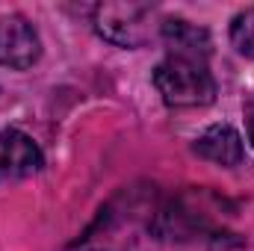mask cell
<instances>
[{"label":"cell","mask_w":254,"mask_h":251,"mask_svg":"<svg viewBox=\"0 0 254 251\" xmlns=\"http://www.w3.org/2000/svg\"><path fill=\"white\" fill-rule=\"evenodd\" d=\"M163 39L169 45V54H187V57H210V36L207 30L195 27L190 21H166Z\"/></svg>","instance_id":"cell-6"},{"label":"cell","mask_w":254,"mask_h":251,"mask_svg":"<svg viewBox=\"0 0 254 251\" xmlns=\"http://www.w3.org/2000/svg\"><path fill=\"white\" fill-rule=\"evenodd\" d=\"M231 42H234V48H237L243 57L254 60V9L240 12V15L231 21Z\"/></svg>","instance_id":"cell-7"},{"label":"cell","mask_w":254,"mask_h":251,"mask_svg":"<svg viewBox=\"0 0 254 251\" xmlns=\"http://www.w3.org/2000/svg\"><path fill=\"white\" fill-rule=\"evenodd\" d=\"M45 166L39 145L21 130H0V184L36 175Z\"/></svg>","instance_id":"cell-4"},{"label":"cell","mask_w":254,"mask_h":251,"mask_svg":"<svg viewBox=\"0 0 254 251\" xmlns=\"http://www.w3.org/2000/svg\"><path fill=\"white\" fill-rule=\"evenodd\" d=\"M249 142L254 145V113H252V119H249Z\"/></svg>","instance_id":"cell-8"},{"label":"cell","mask_w":254,"mask_h":251,"mask_svg":"<svg viewBox=\"0 0 254 251\" xmlns=\"http://www.w3.org/2000/svg\"><path fill=\"white\" fill-rule=\"evenodd\" d=\"M195 154L216 163V166H225V169L240 166L243 154H246L243 151V136L231 125H216L195 139Z\"/></svg>","instance_id":"cell-5"},{"label":"cell","mask_w":254,"mask_h":251,"mask_svg":"<svg viewBox=\"0 0 254 251\" xmlns=\"http://www.w3.org/2000/svg\"><path fill=\"white\" fill-rule=\"evenodd\" d=\"M151 15L154 9L145 3H101L95 30L119 48H142L151 39Z\"/></svg>","instance_id":"cell-2"},{"label":"cell","mask_w":254,"mask_h":251,"mask_svg":"<svg viewBox=\"0 0 254 251\" xmlns=\"http://www.w3.org/2000/svg\"><path fill=\"white\" fill-rule=\"evenodd\" d=\"M42 42L36 27L24 15H3L0 18V65L27 71L39 63Z\"/></svg>","instance_id":"cell-3"},{"label":"cell","mask_w":254,"mask_h":251,"mask_svg":"<svg viewBox=\"0 0 254 251\" xmlns=\"http://www.w3.org/2000/svg\"><path fill=\"white\" fill-rule=\"evenodd\" d=\"M154 86L169 107H207L216 98V80L204 57L169 54L154 71Z\"/></svg>","instance_id":"cell-1"}]
</instances>
